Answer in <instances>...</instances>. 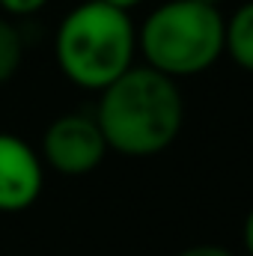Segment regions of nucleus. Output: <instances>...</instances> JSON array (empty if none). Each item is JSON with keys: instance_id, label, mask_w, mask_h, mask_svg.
Segmentation results:
<instances>
[{"instance_id": "nucleus-1", "label": "nucleus", "mask_w": 253, "mask_h": 256, "mask_svg": "<svg viewBox=\"0 0 253 256\" xmlns=\"http://www.w3.org/2000/svg\"><path fill=\"white\" fill-rule=\"evenodd\" d=\"M182 120L185 102L176 80L149 66H131L104 86L96 110L108 149L128 158H149L173 146Z\"/></svg>"}, {"instance_id": "nucleus-2", "label": "nucleus", "mask_w": 253, "mask_h": 256, "mask_svg": "<svg viewBox=\"0 0 253 256\" xmlns=\"http://www.w3.org/2000/svg\"><path fill=\"white\" fill-rule=\"evenodd\" d=\"M137 30L128 12L102 0L74 6L57 27V66L74 86L102 92L134 66Z\"/></svg>"}, {"instance_id": "nucleus-3", "label": "nucleus", "mask_w": 253, "mask_h": 256, "mask_svg": "<svg viewBox=\"0 0 253 256\" xmlns=\"http://www.w3.org/2000/svg\"><path fill=\"white\" fill-rule=\"evenodd\" d=\"M146 66L179 80L202 74L224 54V15L196 0H170L149 12L137 30Z\"/></svg>"}, {"instance_id": "nucleus-4", "label": "nucleus", "mask_w": 253, "mask_h": 256, "mask_svg": "<svg viewBox=\"0 0 253 256\" xmlns=\"http://www.w3.org/2000/svg\"><path fill=\"white\" fill-rule=\"evenodd\" d=\"M108 155L104 134L96 116L63 114L45 128L42 137V164L63 176H86Z\"/></svg>"}, {"instance_id": "nucleus-5", "label": "nucleus", "mask_w": 253, "mask_h": 256, "mask_svg": "<svg viewBox=\"0 0 253 256\" xmlns=\"http://www.w3.org/2000/svg\"><path fill=\"white\" fill-rule=\"evenodd\" d=\"M45 185L42 155L18 134L0 131V212L15 214L30 208Z\"/></svg>"}, {"instance_id": "nucleus-6", "label": "nucleus", "mask_w": 253, "mask_h": 256, "mask_svg": "<svg viewBox=\"0 0 253 256\" xmlns=\"http://www.w3.org/2000/svg\"><path fill=\"white\" fill-rule=\"evenodd\" d=\"M224 51L232 63L253 72V0L242 3L230 21H224Z\"/></svg>"}, {"instance_id": "nucleus-7", "label": "nucleus", "mask_w": 253, "mask_h": 256, "mask_svg": "<svg viewBox=\"0 0 253 256\" xmlns=\"http://www.w3.org/2000/svg\"><path fill=\"white\" fill-rule=\"evenodd\" d=\"M24 57V39L18 33V27L6 18H0V86L6 80H12V74L18 72Z\"/></svg>"}, {"instance_id": "nucleus-8", "label": "nucleus", "mask_w": 253, "mask_h": 256, "mask_svg": "<svg viewBox=\"0 0 253 256\" xmlns=\"http://www.w3.org/2000/svg\"><path fill=\"white\" fill-rule=\"evenodd\" d=\"M45 3H48V0H0L3 12H9V15H33V12H39Z\"/></svg>"}, {"instance_id": "nucleus-9", "label": "nucleus", "mask_w": 253, "mask_h": 256, "mask_svg": "<svg viewBox=\"0 0 253 256\" xmlns=\"http://www.w3.org/2000/svg\"><path fill=\"white\" fill-rule=\"evenodd\" d=\"M176 256H236L232 250L220 248V244H194V248H185Z\"/></svg>"}, {"instance_id": "nucleus-10", "label": "nucleus", "mask_w": 253, "mask_h": 256, "mask_svg": "<svg viewBox=\"0 0 253 256\" xmlns=\"http://www.w3.org/2000/svg\"><path fill=\"white\" fill-rule=\"evenodd\" d=\"M242 238H244V248H248V254L253 256V208L248 212V218H244V230H242Z\"/></svg>"}, {"instance_id": "nucleus-11", "label": "nucleus", "mask_w": 253, "mask_h": 256, "mask_svg": "<svg viewBox=\"0 0 253 256\" xmlns=\"http://www.w3.org/2000/svg\"><path fill=\"white\" fill-rule=\"evenodd\" d=\"M102 3H108V6H116V9L128 12V9H134L137 3H143V0H102Z\"/></svg>"}, {"instance_id": "nucleus-12", "label": "nucleus", "mask_w": 253, "mask_h": 256, "mask_svg": "<svg viewBox=\"0 0 253 256\" xmlns=\"http://www.w3.org/2000/svg\"><path fill=\"white\" fill-rule=\"evenodd\" d=\"M196 3H206V6H214V9H218V6H220L224 0H196Z\"/></svg>"}]
</instances>
